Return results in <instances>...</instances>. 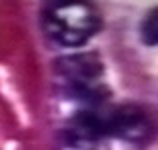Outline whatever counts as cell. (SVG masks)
Returning a JSON list of instances; mask_svg holds the SVG:
<instances>
[{
  "label": "cell",
  "instance_id": "obj_1",
  "mask_svg": "<svg viewBox=\"0 0 158 150\" xmlns=\"http://www.w3.org/2000/svg\"><path fill=\"white\" fill-rule=\"evenodd\" d=\"M100 16L86 2H58L42 14V28L48 40L58 46L76 48L100 30Z\"/></svg>",
  "mask_w": 158,
  "mask_h": 150
},
{
  "label": "cell",
  "instance_id": "obj_2",
  "mask_svg": "<svg viewBox=\"0 0 158 150\" xmlns=\"http://www.w3.org/2000/svg\"><path fill=\"white\" fill-rule=\"evenodd\" d=\"M56 72L66 82L70 94L82 100L88 106H100L106 100L108 92L96 84V80L102 76L104 66L98 54H72L62 56L56 62Z\"/></svg>",
  "mask_w": 158,
  "mask_h": 150
},
{
  "label": "cell",
  "instance_id": "obj_3",
  "mask_svg": "<svg viewBox=\"0 0 158 150\" xmlns=\"http://www.w3.org/2000/svg\"><path fill=\"white\" fill-rule=\"evenodd\" d=\"M102 120H104L108 136L140 142V140H146V136L150 134V120L142 108L134 106V104L116 106L108 114H102Z\"/></svg>",
  "mask_w": 158,
  "mask_h": 150
},
{
  "label": "cell",
  "instance_id": "obj_4",
  "mask_svg": "<svg viewBox=\"0 0 158 150\" xmlns=\"http://www.w3.org/2000/svg\"><path fill=\"white\" fill-rule=\"evenodd\" d=\"M140 34H142L144 44L148 46H158V6L152 8L142 20L140 26Z\"/></svg>",
  "mask_w": 158,
  "mask_h": 150
}]
</instances>
